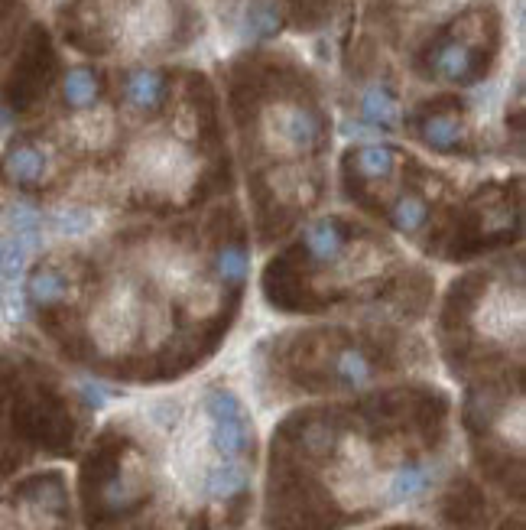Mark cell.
<instances>
[{
	"label": "cell",
	"instance_id": "cell-8",
	"mask_svg": "<svg viewBox=\"0 0 526 530\" xmlns=\"http://www.w3.org/2000/svg\"><path fill=\"white\" fill-rule=\"evenodd\" d=\"M101 95V79L95 69L88 66H78V69H69L65 72V82H62V98L65 105L75 108V111H85L98 101Z\"/></svg>",
	"mask_w": 526,
	"mask_h": 530
},
{
	"label": "cell",
	"instance_id": "cell-5",
	"mask_svg": "<svg viewBox=\"0 0 526 530\" xmlns=\"http://www.w3.org/2000/svg\"><path fill=\"white\" fill-rule=\"evenodd\" d=\"M127 105L140 114H156L166 101V75L156 69H134L124 79Z\"/></svg>",
	"mask_w": 526,
	"mask_h": 530
},
{
	"label": "cell",
	"instance_id": "cell-17",
	"mask_svg": "<svg viewBox=\"0 0 526 530\" xmlns=\"http://www.w3.org/2000/svg\"><path fill=\"white\" fill-rule=\"evenodd\" d=\"M10 225H13V238H17L26 251L39 248V228H43V218H39L33 205H13Z\"/></svg>",
	"mask_w": 526,
	"mask_h": 530
},
{
	"label": "cell",
	"instance_id": "cell-19",
	"mask_svg": "<svg viewBox=\"0 0 526 530\" xmlns=\"http://www.w3.org/2000/svg\"><path fill=\"white\" fill-rule=\"evenodd\" d=\"M218 277L228 283V287H241L244 277H247V251L241 244H225V248L218 251Z\"/></svg>",
	"mask_w": 526,
	"mask_h": 530
},
{
	"label": "cell",
	"instance_id": "cell-10",
	"mask_svg": "<svg viewBox=\"0 0 526 530\" xmlns=\"http://www.w3.org/2000/svg\"><path fill=\"white\" fill-rule=\"evenodd\" d=\"M65 293H69V280H65L56 267L33 270L30 283H26V296H30L36 306H56L59 300H65Z\"/></svg>",
	"mask_w": 526,
	"mask_h": 530
},
{
	"label": "cell",
	"instance_id": "cell-21",
	"mask_svg": "<svg viewBox=\"0 0 526 530\" xmlns=\"http://www.w3.org/2000/svg\"><path fill=\"white\" fill-rule=\"evenodd\" d=\"M0 306H4V316L10 322H23L26 316V296L17 283H4V293H0Z\"/></svg>",
	"mask_w": 526,
	"mask_h": 530
},
{
	"label": "cell",
	"instance_id": "cell-11",
	"mask_svg": "<svg viewBox=\"0 0 526 530\" xmlns=\"http://www.w3.org/2000/svg\"><path fill=\"white\" fill-rule=\"evenodd\" d=\"M351 163L364 179H387L393 173V166H397V153L384 144H367L358 153H351Z\"/></svg>",
	"mask_w": 526,
	"mask_h": 530
},
{
	"label": "cell",
	"instance_id": "cell-16",
	"mask_svg": "<svg viewBox=\"0 0 526 530\" xmlns=\"http://www.w3.org/2000/svg\"><path fill=\"white\" fill-rule=\"evenodd\" d=\"M426 218H429V205L419 196H410V192L400 196L390 209V222L400 231H406V235H416V231L426 225Z\"/></svg>",
	"mask_w": 526,
	"mask_h": 530
},
{
	"label": "cell",
	"instance_id": "cell-4",
	"mask_svg": "<svg viewBox=\"0 0 526 530\" xmlns=\"http://www.w3.org/2000/svg\"><path fill=\"white\" fill-rule=\"evenodd\" d=\"M416 137L432 150L452 153L462 147V140H465V121H462V114H455V111H442V108L426 111L423 118L416 121Z\"/></svg>",
	"mask_w": 526,
	"mask_h": 530
},
{
	"label": "cell",
	"instance_id": "cell-13",
	"mask_svg": "<svg viewBox=\"0 0 526 530\" xmlns=\"http://www.w3.org/2000/svg\"><path fill=\"white\" fill-rule=\"evenodd\" d=\"M244 488H247V472L241 469V465H234V462H221L205 475V491L212 498H225L228 501L234 495H241Z\"/></svg>",
	"mask_w": 526,
	"mask_h": 530
},
{
	"label": "cell",
	"instance_id": "cell-15",
	"mask_svg": "<svg viewBox=\"0 0 526 530\" xmlns=\"http://www.w3.org/2000/svg\"><path fill=\"white\" fill-rule=\"evenodd\" d=\"M426 482H429V472L423 469V465H403V469H397V472H393V478H390L387 501L390 504L410 501L426 488Z\"/></svg>",
	"mask_w": 526,
	"mask_h": 530
},
{
	"label": "cell",
	"instance_id": "cell-2",
	"mask_svg": "<svg viewBox=\"0 0 526 530\" xmlns=\"http://www.w3.org/2000/svg\"><path fill=\"white\" fill-rule=\"evenodd\" d=\"M270 134L273 140H280L289 153H306L325 140V118L312 105L293 101V105H280L273 111Z\"/></svg>",
	"mask_w": 526,
	"mask_h": 530
},
{
	"label": "cell",
	"instance_id": "cell-3",
	"mask_svg": "<svg viewBox=\"0 0 526 530\" xmlns=\"http://www.w3.org/2000/svg\"><path fill=\"white\" fill-rule=\"evenodd\" d=\"M423 66L429 75H436L442 82L455 85H471L481 79V56L462 36H445L436 46H429V53L423 59Z\"/></svg>",
	"mask_w": 526,
	"mask_h": 530
},
{
	"label": "cell",
	"instance_id": "cell-1",
	"mask_svg": "<svg viewBox=\"0 0 526 530\" xmlns=\"http://www.w3.org/2000/svg\"><path fill=\"white\" fill-rule=\"evenodd\" d=\"M202 407L208 413V423H212V446L221 456L234 459L254 449V426L247 420L241 400L231 391L212 387V391L202 397Z\"/></svg>",
	"mask_w": 526,
	"mask_h": 530
},
{
	"label": "cell",
	"instance_id": "cell-12",
	"mask_svg": "<svg viewBox=\"0 0 526 530\" xmlns=\"http://www.w3.org/2000/svg\"><path fill=\"white\" fill-rule=\"evenodd\" d=\"M332 371H335V381H338V384L361 387V384L371 381L374 365H371V358H367L364 352H358V348H345V352L335 355Z\"/></svg>",
	"mask_w": 526,
	"mask_h": 530
},
{
	"label": "cell",
	"instance_id": "cell-14",
	"mask_svg": "<svg viewBox=\"0 0 526 530\" xmlns=\"http://www.w3.org/2000/svg\"><path fill=\"white\" fill-rule=\"evenodd\" d=\"M247 30H251L257 40H270L283 30V10L276 0H251L247 7Z\"/></svg>",
	"mask_w": 526,
	"mask_h": 530
},
{
	"label": "cell",
	"instance_id": "cell-9",
	"mask_svg": "<svg viewBox=\"0 0 526 530\" xmlns=\"http://www.w3.org/2000/svg\"><path fill=\"white\" fill-rule=\"evenodd\" d=\"M361 114H364V121L374 127H397L400 105H397V98L390 95V88L374 85L361 95Z\"/></svg>",
	"mask_w": 526,
	"mask_h": 530
},
{
	"label": "cell",
	"instance_id": "cell-7",
	"mask_svg": "<svg viewBox=\"0 0 526 530\" xmlns=\"http://www.w3.org/2000/svg\"><path fill=\"white\" fill-rule=\"evenodd\" d=\"M7 176L13 179V183H20V186H33L39 183V179L46 176V153L33 147V144H17L10 153H7Z\"/></svg>",
	"mask_w": 526,
	"mask_h": 530
},
{
	"label": "cell",
	"instance_id": "cell-18",
	"mask_svg": "<svg viewBox=\"0 0 526 530\" xmlns=\"http://www.w3.org/2000/svg\"><path fill=\"white\" fill-rule=\"evenodd\" d=\"M49 222H52V228L59 231V235L82 238V235H88L91 228H95V215H91L88 209H82V205H69V209L52 212Z\"/></svg>",
	"mask_w": 526,
	"mask_h": 530
},
{
	"label": "cell",
	"instance_id": "cell-20",
	"mask_svg": "<svg viewBox=\"0 0 526 530\" xmlns=\"http://www.w3.org/2000/svg\"><path fill=\"white\" fill-rule=\"evenodd\" d=\"M26 254L30 251H26L17 238L0 241V280L17 283L23 277V270H26Z\"/></svg>",
	"mask_w": 526,
	"mask_h": 530
},
{
	"label": "cell",
	"instance_id": "cell-6",
	"mask_svg": "<svg viewBox=\"0 0 526 530\" xmlns=\"http://www.w3.org/2000/svg\"><path fill=\"white\" fill-rule=\"evenodd\" d=\"M302 248L312 264H338L345 257V228L335 218H325V222H315L306 228V238H302Z\"/></svg>",
	"mask_w": 526,
	"mask_h": 530
}]
</instances>
